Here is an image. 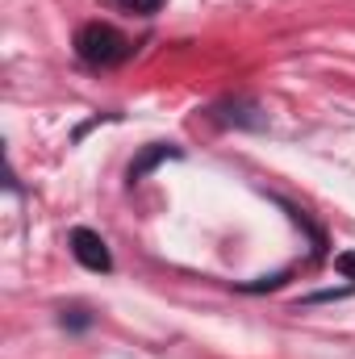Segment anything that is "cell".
Segmentation results:
<instances>
[{"label": "cell", "instance_id": "cell-1", "mask_svg": "<svg viewBox=\"0 0 355 359\" xmlns=\"http://www.w3.org/2000/svg\"><path fill=\"white\" fill-rule=\"evenodd\" d=\"M76 55L88 63V67H117L121 59H130V42L105 25V21H88L80 34H76Z\"/></svg>", "mask_w": 355, "mask_h": 359}, {"label": "cell", "instance_id": "cell-2", "mask_svg": "<svg viewBox=\"0 0 355 359\" xmlns=\"http://www.w3.org/2000/svg\"><path fill=\"white\" fill-rule=\"evenodd\" d=\"M67 243H72V255H76L88 271H109L113 268V255H109V247H105V238H100L96 230H84V226H80V230H72Z\"/></svg>", "mask_w": 355, "mask_h": 359}, {"label": "cell", "instance_id": "cell-3", "mask_svg": "<svg viewBox=\"0 0 355 359\" xmlns=\"http://www.w3.org/2000/svg\"><path fill=\"white\" fill-rule=\"evenodd\" d=\"M176 155H180L176 147H163V142H159V147H147V151H142V155L130 163V184H138V180L155 168V163H163V159H176Z\"/></svg>", "mask_w": 355, "mask_h": 359}, {"label": "cell", "instance_id": "cell-4", "mask_svg": "<svg viewBox=\"0 0 355 359\" xmlns=\"http://www.w3.org/2000/svg\"><path fill=\"white\" fill-rule=\"evenodd\" d=\"M121 8H130V13H155L163 0H117Z\"/></svg>", "mask_w": 355, "mask_h": 359}, {"label": "cell", "instance_id": "cell-5", "mask_svg": "<svg viewBox=\"0 0 355 359\" xmlns=\"http://www.w3.org/2000/svg\"><path fill=\"white\" fill-rule=\"evenodd\" d=\"M335 268L343 271V276H347V280H355V251H343V255H339V259H335Z\"/></svg>", "mask_w": 355, "mask_h": 359}]
</instances>
